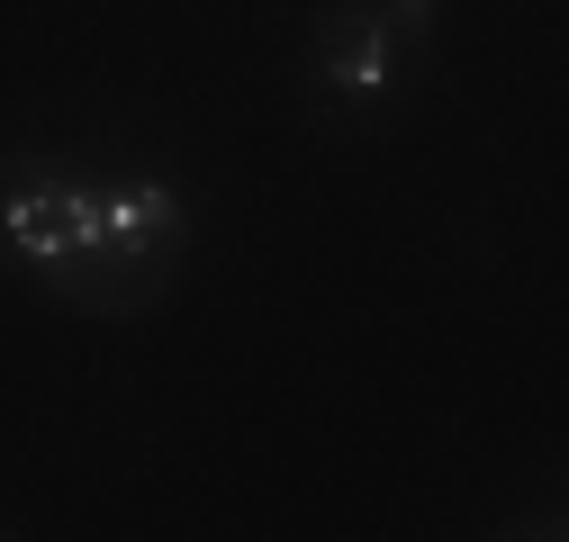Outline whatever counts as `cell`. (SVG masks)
I'll return each mask as SVG.
<instances>
[{"label": "cell", "instance_id": "cell-1", "mask_svg": "<svg viewBox=\"0 0 569 542\" xmlns=\"http://www.w3.org/2000/svg\"><path fill=\"white\" fill-rule=\"evenodd\" d=\"M0 235H10V253L37 262V271H91L100 262V190L37 172V181H19L0 199Z\"/></svg>", "mask_w": 569, "mask_h": 542}, {"label": "cell", "instance_id": "cell-2", "mask_svg": "<svg viewBox=\"0 0 569 542\" xmlns=\"http://www.w3.org/2000/svg\"><path fill=\"white\" fill-rule=\"evenodd\" d=\"M172 235H181V199L163 181H109L100 190V262L146 271Z\"/></svg>", "mask_w": 569, "mask_h": 542}, {"label": "cell", "instance_id": "cell-3", "mask_svg": "<svg viewBox=\"0 0 569 542\" xmlns=\"http://www.w3.org/2000/svg\"><path fill=\"white\" fill-rule=\"evenodd\" d=\"M326 73H335L343 100H380V91H389V28H380V19H352V28L326 46Z\"/></svg>", "mask_w": 569, "mask_h": 542}, {"label": "cell", "instance_id": "cell-4", "mask_svg": "<svg viewBox=\"0 0 569 542\" xmlns=\"http://www.w3.org/2000/svg\"><path fill=\"white\" fill-rule=\"evenodd\" d=\"M398 10H407V19H425V0H398Z\"/></svg>", "mask_w": 569, "mask_h": 542}]
</instances>
